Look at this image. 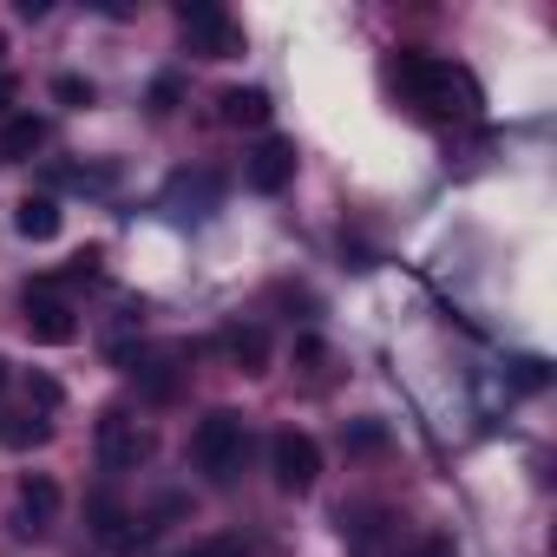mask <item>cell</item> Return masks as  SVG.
<instances>
[{
	"instance_id": "7",
	"label": "cell",
	"mask_w": 557,
	"mask_h": 557,
	"mask_svg": "<svg viewBox=\"0 0 557 557\" xmlns=\"http://www.w3.org/2000/svg\"><path fill=\"white\" fill-rule=\"evenodd\" d=\"M296 164H302V158H296L289 138H262V145L243 158V184H249L256 197H283V190L296 184Z\"/></svg>"
},
{
	"instance_id": "22",
	"label": "cell",
	"mask_w": 557,
	"mask_h": 557,
	"mask_svg": "<svg viewBox=\"0 0 557 557\" xmlns=\"http://www.w3.org/2000/svg\"><path fill=\"white\" fill-rule=\"evenodd\" d=\"M420 557H459L453 537H420Z\"/></svg>"
},
{
	"instance_id": "4",
	"label": "cell",
	"mask_w": 557,
	"mask_h": 557,
	"mask_svg": "<svg viewBox=\"0 0 557 557\" xmlns=\"http://www.w3.org/2000/svg\"><path fill=\"white\" fill-rule=\"evenodd\" d=\"M269 479H275V492H289V498L315 492V479H322V446H315L302 426H283V433L269 440Z\"/></svg>"
},
{
	"instance_id": "23",
	"label": "cell",
	"mask_w": 557,
	"mask_h": 557,
	"mask_svg": "<svg viewBox=\"0 0 557 557\" xmlns=\"http://www.w3.org/2000/svg\"><path fill=\"white\" fill-rule=\"evenodd\" d=\"M8 99H14V79H8V73H0V112H8Z\"/></svg>"
},
{
	"instance_id": "3",
	"label": "cell",
	"mask_w": 557,
	"mask_h": 557,
	"mask_svg": "<svg viewBox=\"0 0 557 557\" xmlns=\"http://www.w3.org/2000/svg\"><path fill=\"white\" fill-rule=\"evenodd\" d=\"M92 453H99V466H106V472H138V466L158 453V433H151L138 413L106 407V413H99V433H92Z\"/></svg>"
},
{
	"instance_id": "10",
	"label": "cell",
	"mask_w": 557,
	"mask_h": 557,
	"mask_svg": "<svg viewBox=\"0 0 557 557\" xmlns=\"http://www.w3.org/2000/svg\"><path fill=\"white\" fill-rule=\"evenodd\" d=\"M216 355L236 368V374H269V335L256 322H230L216 329Z\"/></svg>"
},
{
	"instance_id": "14",
	"label": "cell",
	"mask_w": 557,
	"mask_h": 557,
	"mask_svg": "<svg viewBox=\"0 0 557 557\" xmlns=\"http://www.w3.org/2000/svg\"><path fill=\"white\" fill-rule=\"evenodd\" d=\"M60 223H66V216H60L53 197H21V203H14V230H21L27 243H53Z\"/></svg>"
},
{
	"instance_id": "6",
	"label": "cell",
	"mask_w": 557,
	"mask_h": 557,
	"mask_svg": "<svg viewBox=\"0 0 557 557\" xmlns=\"http://www.w3.org/2000/svg\"><path fill=\"white\" fill-rule=\"evenodd\" d=\"M342 544L355 557H387L400 544V518L387 505H342Z\"/></svg>"
},
{
	"instance_id": "9",
	"label": "cell",
	"mask_w": 557,
	"mask_h": 557,
	"mask_svg": "<svg viewBox=\"0 0 557 557\" xmlns=\"http://www.w3.org/2000/svg\"><path fill=\"white\" fill-rule=\"evenodd\" d=\"M21 322H27V335H34L40 348H66V342H79V322H73V309H66L53 289H27Z\"/></svg>"
},
{
	"instance_id": "18",
	"label": "cell",
	"mask_w": 557,
	"mask_h": 557,
	"mask_svg": "<svg viewBox=\"0 0 557 557\" xmlns=\"http://www.w3.org/2000/svg\"><path fill=\"white\" fill-rule=\"evenodd\" d=\"M177 557H249V550H243V537H203V544H190Z\"/></svg>"
},
{
	"instance_id": "25",
	"label": "cell",
	"mask_w": 557,
	"mask_h": 557,
	"mask_svg": "<svg viewBox=\"0 0 557 557\" xmlns=\"http://www.w3.org/2000/svg\"><path fill=\"white\" fill-rule=\"evenodd\" d=\"M0 60H8V34H0Z\"/></svg>"
},
{
	"instance_id": "13",
	"label": "cell",
	"mask_w": 557,
	"mask_h": 557,
	"mask_svg": "<svg viewBox=\"0 0 557 557\" xmlns=\"http://www.w3.org/2000/svg\"><path fill=\"white\" fill-rule=\"evenodd\" d=\"M47 440H53V413H40V407H21V413L0 420V446H8V453H34Z\"/></svg>"
},
{
	"instance_id": "24",
	"label": "cell",
	"mask_w": 557,
	"mask_h": 557,
	"mask_svg": "<svg viewBox=\"0 0 557 557\" xmlns=\"http://www.w3.org/2000/svg\"><path fill=\"white\" fill-rule=\"evenodd\" d=\"M0 387H8V361H0Z\"/></svg>"
},
{
	"instance_id": "16",
	"label": "cell",
	"mask_w": 557,
	"mask_h": 557,
	"mask_svg": "<svg viewBox=\"0 0 557 557\" xmlns=\"http://www.w3.org/2000/svg\"><path fill=\"white\" fill-rule=\"evenodd\" d=\"M53 99H60V106H73V112H86L99 92H92V79H79V73H60V79H53Z\"/></svg>"
},
{
	"instance_id": "12",
	"label": "cell",
	"mask_w": 557,
	"mask_h": 557,
	"mask_svg": "<svg viewBox=\"0 0 557 557\" xmlns=\"http://www.w3.org/2000/svg\"><path fill=\"white\" fill-rule=\"evenodd\" d=\"M34 151H47V119L21 112V119L0 125V164H27Z\"/></svg>"
},
{
	"instance_id": "17",
	"label": "cell",
	"mask_w": 557,
	"mask_h": 557,
	"mask_svg": "<svg viewBox=\"0 0 557 557\" xmlns=\"http://www.w3.org/2000/svg\"><path fill=\"white\" fill-rule=\"evenodd\" d=\"M544 381H550V374H544V361H537V355H524V361H511V387H518V394H537Z\"/></svg>"
},
{
	"instance_id": "2",
	"label": "cell",
	"mask_w": 557,
	"mask_h": 557,
	"mask_svg": "<svg viewBox=\"0 0 557 557\" xmlns=\"http://www.w3.org/2000/svg\"><path fill=\"white\" fill-rule=\"evenodd\" d=\"M249 453H256V440H249V420L236 407H210L197 420V433H190V459H197V472L210 485H236V472L249 466Z\"/></svg>"
},
{
	"instance_id": "11",
	"label": "cell",
	"mask_w": 557,
	"mask_h": 557,
	"mask_svg": "<svg viewBox=\"0 0 557 557\" xmlns=\"http://www.w3.org/2000/svg\"><path fill=\"white\" fill-rule=\"evenodd\" d=\"M269 112H275V106H269L262 86H223V92H216V119H223L230 132H262Z\"/></svg>"
},
{
	"instance_id": "1",
	"label": "cell",
	"mask_w": 557,
	"mask_h": 557,
	"mask_svg": "<svg viewBox=\"0 0 557 557\" xmlns=\"http://www.w3.org/2000/svg\"><path fill=\"white\" fill-rule=\"evenodd\" d=\"M387 79H394V92H400V106H413L420 119H433V125H459V119H479V79L459 66V60H446V53H394L387 60Z\"/></svg>"
},
{
	"instance_id": "20",
	"label": "cell",
	"mask_w": 557,
	"mask_h": 557,
	"mask_svg": "<svg viewBox=\"0 0 557 557\" xmlns=\"http://www.w3.org/2000/svg\"><path fill=\"white\" fill-rule=\"evenodd\" d=\"M348 446H355V453H381V446H387V433H381L374 420H355V426H348Z\"/></svg>"
},
{
	"instance_id": "8",
	"label": "cell",
	"mask_w": 557,
	"mask_h": 557,
	"mask_svg": "<svg viewBox=\"0 0 557 557\" xmlns=\"http://www.w3.org/2000/svg\"><path fill=\"white\" fill-rule=\"evenodd\" d=\"M8 524H14V537H47L60 524V485L47 472H27L21 492H14V518Z\"/></svg>"
},
{
	"instance_id": "19",
	"label": "cell",
	"mask_w": 557,
	"mask_h": 557,
	"mask_svg": "<svg viewBox=\"0 0 557 557\" xmlns=\"http://www.w3.org/2000/svg\"><path fill=\"white\" fill-rule=\"evenodd\" d=\"M177 99H184V79H171V73H164V79L151 86V112H158V119H171V106H177Z\"/></svg>"
},
{
	"instance_id": "21",
	"label": "cell",
	"mask_w": 557,
	"mask_h": 557,
	"mask_svg": "<svg viewBox=\"0 0 557 557\" xmlns=\"http://www.w3.org/2000/svg\"><path fill=\"white\" fill-rule=\"evenodd\" d=\"M27 394H34V407H40V413H53V407H60V381H47V374H34V387H27Z\"/></svg>"
},
{
	"instance_id": "15",
	"label": "cell",
	"mask_w": 557,
	"mask_h": 557,
	"mask_svg": "<svg viewBox=\"0 0 557 557\" xmlns=\"http://www.w3.org/2000/svg\"><path fill=\"white\" fill-rule=\"evenodd\" d=\"M132 374H138V387H145V400H177V387H184L177 355H145Z\"/></svg>"
},
{
	"instance_id": "5",
	"label": "cell",
	"mask_w": 557,
	"mask_h": 557,
	"mask_svg": "<svg viewBox=\"0 0 557 557\" xmlns=\"http://www.w3.org/2000/svg\"><path fill=\"white\" fill-rule=\"evenodd\" d=\"M177 27H184V40H190L197 60H236V53H243V27H236L223 8H210V0H184V8H177Z\"/></svg>"
}]
</instances>
